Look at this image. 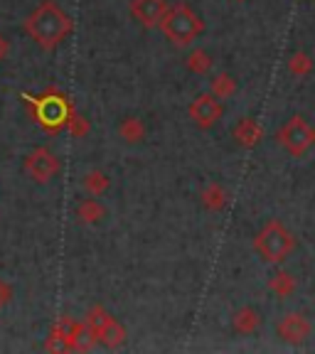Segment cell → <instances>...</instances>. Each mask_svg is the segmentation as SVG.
I'll use <instances>...</instances> for the list:
<instances>
[{
	"instance_id": "cell-1",
	"label": "cell",
	"mask_w": 315,
	"mask_h": 354,
	"mask_svg": "<svg viewBox=\"0 0 315 354\" xmlns=\"http://www.w3.org/2000/svg\"><path fill=\"white\" fill-rule=\"evenodd\" d=\"M25 30L42 50H55L72 32V20L55 0H44L30 12V17L25 20Z\"/></svg>"
},
{
	"instance_id": "cell-2",
	"label": "cell",
	"mask_w": 315,
	"mask_h": 354,
	"mask_svg": "<svg viewBox=\"0 0 315 354\" xmlns=\"http://www.w3.org/2000/svg\"><path fill=\"white\" fill-rule=\"evenodd\" d=\"M254 251L264 263H283L296 251V236L283 221L269 219L254 236Z\"/></svg>"
},
{
	"instance_id": "cell-3",
	"label": "cell",
	"mask_w": 315,
	"mask_h": 354,
	"mask_svg": "<svg viewBox=\"0 0 315 354\" xmlns=\"http://www.w3.org/2000/svg\"><path fill=\"white\" fill-rule=\"evenodd\" d=\"M161 30L175 47H190L202 35L205 22L190 6L177 3V6H168L161 20Z\"/></svg>"
},
{
	"instance_id": "cell-4",
	"label": "cell",
	"mask_w": 315,
	"mask_h": 354,
	"mask_svg": "<svg viewBox=\"0 0 315 354\" xmlns=\"http://www.w3.org/2000/svg\"><path fill=\"white\" fill-rule=\"evenodd\" d=\"M278 145L294 158H303L315 145V128L303 116H291L278 128Z\"/></svg>"
},
{
	"instance_id": "cell-5",
	"label": "cell",
	"mask_w": 315,
	"mask_h": 354,
	"mask_svg": "<svg viewBox=\"0 0 315 354\" xmlns=\"http://www.w3.org/2000/svg\"><path fill=\"white\" fill-rule=\"evenodd\" d=\"M25 170H28V175L33 177L37 185H47L52 177L62 170V165H60V160H57V155L52 153L50 148L39 145V148H35L33 153L25 158Z\"/></svg>"
},
{
	"instance_id": "cell-6",
	"label": "cell",
	"mask_w": 315,
	"mask_h": 354,
	"mask_svg": "<svg viewBox=\"0 0 315 354\" xmlns=\"http://www.w3.org/2000/svg\"><path fill=\"white\" fill-rule=\"evenodd\" d=\"M188 113H190V121H192L195 126L202 128V131H210V128H215L217 123L222 121V116H224V106H222V101L217 99V96L199 94L197 99L190 104Z\"/></svg>"
},
{
	"instance_id": "cell-7",
	"label": "cell",
	"mask_w": 315,
	"mask_h": 354,
	"mask_svg": "<svg viewBox=\"0 0 315 354\" xmlns=\"http://www.w3.org/2000/svg\"><path fill=\"white\" fill-rule=\"evenodd\" d=\"M276 335L286 344H303L313 335V322L300 313H286V315L278 317Z\"/></svg>"
},
{
	"instance_id": "cell-8",
	"label": "cell",
	"mask_w": 315,
	"mask_h": 354,
	"mask_svg": "<svg viewBox=\"0 0 315 354\" xmlns=\"http://www.w3.org/2000/svg\"><path fill=\"white\" fill-rule=\"evenodd\" d=\"M131 17L143 28H161V20L168 10L165 0H131Z\"/></svg>"
},
{
	"instance_id": "cell-9",
	"label": "cell",
	"mask_w": 315,
	"mask_h": 354,
	"mask_svg": "<svg viewBox=\"0 0 315 354\" xmlns=\"http://www.w3.org/2000/svg\"><path fill=\"white\" fill-rule=\"evenodd\" d=\"M37 118L42 126L47 128H60L69 121V106H66L64 99L60 96H50V99H42L39 101V109H37Z\"/></svg>"
},
{
	"instance_id": "cell-10",
	"label": "cell",
	"mask_w": 315,
	"mask_h": 354,
	"mask_svg": "<svg viewBox=\"0 0 315 354\" xmlns=\"http://www.w3.org/2000/svg\"><path fill=\"white\" fill-rule=\"evenodd\" d=\"M261 327V313L251 305H244L239 308L237 313L232 315V330L237 335H244V337H249V335H256Z\"/></svg>"
},
{
	"instance_id": "cell-11",
	"label": "cell",
	"mask_w": 315,
	"mask_h": 354,
	"mask_svg": "<svg viewBox=\"0 0 315 354\" xmlns=\"http://www.w3.org/2000/svg\"><path fill=\"white\" fill-rule=\"evenodd\" d=\"M232 136L242 148L249 150L261 143V138H264V128H261L259 121H254V118H242V121L234 126Z\"/></svg>"
},
{
	"instance_id": "cell-12",
	"label": "cell",
	"mask_w": 315,
	"mask_h": 354,
	"mask_svg": "<svg viewBox=\"0 0 315 354\" xmlns=\"http://www.w3.org/2000/svg\"><path fill=\"white\" fill-rule=\"evenodd\" d=\"M269 290H271L278 300H288V298H294V293L298 290V281H296L294 273L276 271L269 278Z\"/></svg>"
},
{
	"instance_id": "cell-13",
	"label": "cell",
	"mask_w": 315,
	"mask_h": 354,
	"mask_svg": "<svg viewBox=\"0 0 315 354\" xmlns=\"http://www.w3.org/2000/svg\"><path fill=\"white\" fill-rule=\"evenodd\" d=\"M199 199H202L205 209L222 212L224 207H227L229 194H227V189L222 187L219 183H210V185H205V187H202V192H199Z\"/></svg>"
},
{
	"instance_id": "cell-14",
	"label": "cell",
	"mask_w": 315,
	"mask_h": 354,
	"mask_svg": "<svg viewBox=\"0 0 315 354\" xmlns=\"http://www.w3.org/2000/svg\"><path fill=\"white\" fill-rule=\"evenodd\" d=\"M96 339H99L104 347L116 349V347H121V344L126 342V327H123L116 317H109V320H106V325L101 327L99 337H96Z\"/></svg>"
},
{
	"instance_id": "cell-15",
	"label": "cell",
	"mask_w": 315,
	"mask_h": 354,
	"mask_svg": "<svg viewBox=\"0 0 315 354\" xmlns=\"http://www.w3.org/2000/svg\"><path fill=\"white\" fill-rule=\"evenodd\" d=\"M118 136H121V140H123V143H128V145L141 143V140L145 138V123L141 121V118H136V116L123 118V121L118 123Z\"/></svg>"
},
{
	"instance_id": "cell-16",
	"label": "cell",
	"mask_w": 315,
	"mask_h": 354,
	"mask_svg": "<svg viewBox=\"0 0 315 354\" xmlns=\"http://www.w3.org/2000/svg\"><path fill=\"white\" fill-rule=\"evenodd\" d=\"M237 88H239L237 79H234L232 74H227V72H219V74H217V77L210 82V94H212V96H217L219 101L232 99V96L237 94Z\"/></svg>"
},
{
	"instance_id": "cell-17",
	"label": "cell",
	"mask_w": 315,
	"mask_h": 354,
	"mask_svg": "<svg viewBox=\"0 0 315 354\" xmlns=\"http://www.w3.org/2000/svg\"><path fill=\"white\" fill-rule=\"evenodd\" d=\"M74 214H77V221H82V224H96V221H101L106 216V209L96 199H82L77 209H74Z\"/></svg>"
},
{
	"instance_id": "cell-18",
	"label": "cell",
	"mask_w": 315,
	"mask_h": 354,
	"mask_svg": "<svg viewBox=\"0 0 315 354\" xmlns=\"http://www.w3.org/2000/svg\"><path fill=\"white\" fill-rule=\"evenodd\" d=\"M82 187L87 189L89 197H101V194H106V189L111 187V180L106 172L101 170H91L87 172V175L82 177Z\"/></svg>"
},
{
	"instance_id": "cell-19",
	"label": "cell",
	"mask_w": 315,
	"mask_h": 354,
	"mask_svg": "<svg viewBox=\"0 0 315 354\" xmlns=\"http://www.w3.org/2000/svg\"><path fill=\"white\" fill-rule=\"evenodd\" d=\"M212 64H215V59H212V55L207 50H202V47H197V50H192L188 55V69L192 74H207L212 69Z\"/></svg>"
},
{
	"instance_id": "cell-20",
	"label": "cell",
	"mask_w": 315,
	"mask_h": 354,
	"mask_svg": "<svg viewBox=\"0 0 315 354\" xmlns=\"http://www.w3.org/2000/svg\"><path fill=\"white\" fill-rule=\"evenodd\" d=\"M288 72L294 74V77H305V74L313 72V59L305 52H296L288 59Z\"/></svg>"
},
{
	"instance_id": "cell-21",
	"label": "cell",
	"mask_w": 315,
	"mask_h": 354,
	"mask_svg": "<svg viewBox=\"0 0 315 354\" xmlns=\"http://www.w3.org/2000/svg\"><path fill=\"white\" fill-rule=\"evenodd\" d=\"M12 298H15V288H12L6 278H0V310L8 308V305L12 303Z\"/></svg>"
},
{
	"instance_id": "cell-22",
	"label": "cell",
	"mask_w": 315,
	"mask_h": 354,
	"mask_svg": "<svg viewBox=\"0 0 315 354\" xmlns=\"http://www.w3.org/2000/svg\"><path fill=\"white\" fill-rule=\"evenodd\" d=\"M69 131H72V136H79V138H84L89 133V123H87V118H82V116H74L72 121H69Z\"/></svg>"
},
{
	"instance_id": "cell-23",
	"label": "cell",
	"mask_w": 315,
	"mask_h": 354,
	"mask_svg": "<svg viewBox=\"0 0 315 354\" xmlns=\"http://www.w3.org/2000/svg\"><path fill=\"white\" fill-rule=\"evenodd\" d=\"M8 55H10V42H8L6 35H0V62H6Z\"/></svg>"
},
{
	"instance_id": "cell-24",
	"label": "cell",
	"mask_w": 315,
	"mask_h": 354,
	"mask_svg": "<svg viewBox=\"0 0 315 354\" xmlns=\"http://www.w3.org/2000/svg\"><path fill=\"white\" fill-rule=\"evenodd\" d=\"M239 3H242V0H239Z\"/></svg>"
}]
</instances>
